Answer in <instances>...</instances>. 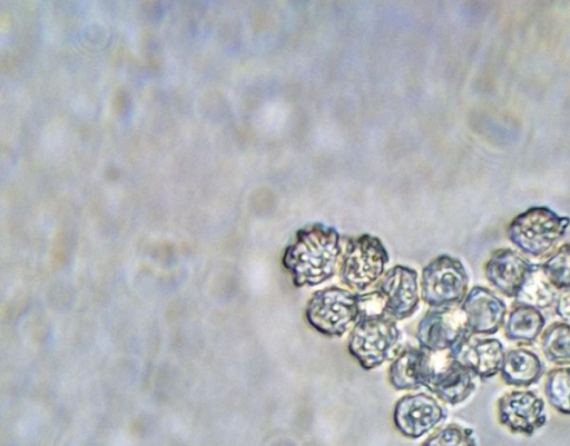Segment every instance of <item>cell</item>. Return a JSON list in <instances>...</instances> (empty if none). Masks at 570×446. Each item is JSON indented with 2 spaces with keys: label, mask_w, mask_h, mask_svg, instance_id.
I'll return each instance as SVG.
<instances>
[{
  "label": "cell",
  "mask_w": 570,
  "mask_h": 446,
  "mask_svg": "<svg viewBox=\"0 0 570 446\" xmlns=\"http://www.w3.org/2000/svg\"><path fill=\"white\" fill-rule=\"evenodd\" d=\"M340 234L330 226L312 224L296 232L283 255V266L296 287L315 286L333 277L342 257Z\"/></svg>",
  "instance_id": "cell-1"
},
{
  "label": "cell",
  "mask_w": 570,
  "mask_h": 446,
  "mask_svg": "<svg viewBox=\"0 0 570 446\" xmlns=\"http://www.w3.org/2000/svg\"><path fill=\"white\" fill-rule=\"evenodd\" d=\"M400 339L394 319L379 311H362L350 334L348 351L364 369H373L392 357Z\"/></svg>",
  "instance_id": "cell-2"
},
{
  "label": "cell",
  "mask_w": 570,
  "mask_h": 446,
  "mask_svg": "<svg viewBox=\"0 0 570 446\" xmlns=\"http://www.w3.org/2000/svg\"><path fill=\"white\" fill-rule=\"evenodd\" d=\"M361 314V295L337 286L315 291L306 307L308 324L328 337L342 336Z\"/></svg>",
  "instance_id": "cell-3"
},
{
  "label": "cell",
  "mask_w": 570,
  "mask_h": 446,
  "mask_svg": "<svg viewBox=\"0 0 570 446\" xmlns=\"http://www.w3.org/2000/svg\"><path fill=\"white\" fill-rule=\"evenodd\" d=\"M569 225L568 217H561L548 207L535 206L513 218L508 237L524 254L539 257L563 237Z\"/></svg>",
  "instance_id": "cell-4"
},
{
  "label": "cell",
  "mask_w": 570,
  "mask_h": 446,
  "mask_svg": "<svg viewBox=\"0 0 570 446\" xmlns=\"http://www.w3.org/2000/svg\"><path fill=\"white\" fill-rule=\"evenodd\" d=\"M468 286L469 276L463 264L449 255L434 258L422 270L421 297L432 308L462 304Z\"/></svg>",
  "instance_id": "cell-5"
},
{
  "label": "cell",
  "mask_w": 570,
  "mask_h": 446,
  "mask_svg": "<svg viewBox=\"0 0 570 446\" xmlns=\"http://www.w3.org/2000/svg\"><path fill=\"white\" fill-rule=\"evenodd\" d=\"M389 254L382 241L371 235L350 239L342 254L340 278L346 286L365 290L384 272Z\"/></svg>",
  "instance_id": "cell-6"
},
{
  "label": "cell",
  "mask_w": 570,
  "mask_h": 446,
  "mask_svg": "<svg viewBox=\"0 0 570 446\" xmlns=\"http://www.w3.org/2000/svg\"><path fill=\"white\" fill-rule=\"evenodd\" d=\"M416 339L421 348L432 354L446 351L459 357L470 340L469 331L461 310L453 307L431 308L416 327Z\"/></svg>",
  "instance_id": "cell-7"
},
{
  "label": "cell",
  "mask_w": 570,
  "mask_h": 446,
  "mask_svg": "<svg viewBox=\"0 0 570 446\" xmlns=\"http://www.w3.org/2000/svg\"><path fill=\"white\" fill-rule=\"evenodd\" d=\"M380 311L394 320L412 316L419 307L417 274L405 266L387 270L373 291Z\"/></svg>",
  "instance_id": "cell-8"
},
{
  "label": "cell",
  "mask_w": 570,
  "mask_h": 446,
  "mask_svg": "<svg viewBox=\"0 0 570 446\" xmlns=\"http://www.w3.org/2000/svg\"><path fill=\"white\" fill-rule=\"evenodd\" d=\"M499 423L513 434L532 436L547 423L544 402L531 390H511L497 403Z\"/></svg>",
  "instance_id": "cell-9"
},
{
  "label": "cell",
  "mask_w": 570,
  "mask_h": 446,
  "mask_svg": "<svg viewBox=\"0 0 570 446\" xmlns=\"http://www.w3.org/2000/svg\"><path fill=\"white\" fill-rule=\"evenodd\" d=\"M445 418V408L425 393L403 396L396 403L393 413L396 429L409 438L423 436Z\"/></svg>",
  "instance_id": "cell-10"
},
{
  "label": "cell",
  "mask_w": 570,
  "mask_h": 446,
  "mask_svg": "<svg viewBox=\"0 0 570 446\" xmlns=\"http://www.w3.org/2000/svg\"><path fill=\"white\" fill-rule=\"evenodd\" d=\"M460 310L471 335L495 334L503 326L507 316L504 301L483 286L472 287Z\"/></svg>",
  "instance_id": "cell-11"
},
{
  "label": "cell",
  "mask_w": 570,
  "mask_h": 446,
  "mask_svg": "<svg viewBox=\"0 0 570 446\" xmlns=\"http://www.w3.org/2000/svg\"><path fill=\"white\" fill-rule=\"evenodd\" d=\"M537 267L519 252L501 248L491 254L484 266V275L501 294L517 298Z\"/></svg>",
  "instance_id": "cell-12"
},
{
  "label": "cell",
  "mask_w": 570,
  "mask_h": 446,
  "mask_svg": "<svg viewBox=\"0 0 570 446\" xmlns=\"http://www.w3.org/2000/svg\"><path fill=\"white\" fill-rule=\"evenodd\" d=\"M426 388L444 403L456 405L474 392L475 384L472 371L448 354L441 364H434Z\"/></svg>",
  "instance_id": "cell-13"
},
{
  "label": "cell",
  "mask_w": 570,
  "mask_h": 446,
  "mask_svg": "<svg viewBox=\"0 0 570 446\" xmlns=\"http://www.w3.org/2000/svg\"><path fill=\"white\" fill-rule=\"evenodd\" d=\"M432 355L421 347L405 349L389 368L390 384L397 390L426 387L434 366Z\"/></svg>",
  "instance_id": "cell-14"
},
{
  "label": "cell",
  "mask_w": 570,
  "mask_h": 446,
  "mask_svg": "<svg viewBox=\"0 0 570 446\" xmlns=\"http://www.w3.org/2000/svg\"><path fill=\"white\" fill-rule=\"evenodd\" d=\"M504 355V347L499 339L475 338L466 343L458 358L474 376L488 379L500 373Z\"/></svg>",
  "instance_id": "cell-15"
},
{
  "label": "cell",
  "mask_w": 570,
  "mask_h": 446,
  "mask_svg": "<svg viewBox=\"0 0 570 446\" xmlns=\"http://www.w3.org/2000/svg\"><path fill=\"white\" fill-rule=\"evenodd\" d=\"M543 371V363L534 351L514 348L505 351L500 374L505 384L525 387L539 381Z\"/></svg>",
  "instance_id": "cell-16"
},
{
  "label": "cell",
  "mask_w": 570,
  "mask_h": 446,
  "mask_svg": "<svg viewBox=\"0 0 570 446\" xmlns=\"http://www.w3.org/2000/svg\"><path fill=\"white\" fill-rule=\"evenodd\" d=\"M544 325L546 318L538 308L515 301L505 320L504 335L513 341L532 344Z\"/></svg>",
  "instance_id": "cell-17"
},
{
  "label": "cell",
  "mask_w": 570,
  "mask_h": 446,
  "mask_svg": "<svg viewBox=\"0 0 570 446\" xmlns=\"http://www.w3.org/2000/svg\"><path fill=\"white\" fill-rule=\"evenodd\" d=\"M541 347L548 360L570 361V323L551 324L541 335Z\"/></svg>",
  "instance_id": "cell-18"
},
{
  "label": "cell",
  "mask_w": 570,
  "mask_h": 446,
  "mask_svg": "<svg viewBox=\"0 0 570 446\" xmlns=\"http://www.w3.org/2000/svg\"><path fill=\"white\" fill-rule=\"evenodd\" d=\"M544 394L556 410L570 415V365L556 367L548 373Z\"/></svg>",
  "instance_id": "cell-19"
},
{
  "label": "cell",
  "mask_w": 570,
  "mask_h": 446,
  "mask_svg": "<svg viewBox=\"0 0 570 446\" xmlns=\"http://www.w3.org/2000/svg\"><path fill=\"white\" fill-rule=\"evenodd\" d=\"M540 269L554 289H570V244L559 247L540 265Z\"/></svg>",
  "instance_id": "cell-20"
},
{
  "label": "cell",
  "mask_w": 570,
  "mask_h": 446,
  "mask_svg": "<svg viewBox=\"0 0 570 446\" xmlns=\"http://www.w3.org/2000/svg\"><path fill=\"white\" fill-rule=\"evenodd\" d=\"M540 265L530 275L517 301L531 305L538 309L548 308L557 300L554 288L549 284L546 277L538 276Z\"/></svg>",
  "instance_id": "cell-21"
},
{
  "label": "cell",
  "mask_w": 570,
  "mask_h": 446,
  "mask_svg": "<svg viewBox=\"0 0 570 446\" xmlns=\"http://www.w3.org/2000/svg\"><path fill=\"white\" fill-rule=\"evenodd\" d=\"M422 446H476V443L472 429L449 424L426 438Z\"/></svg>",
  "instance_id": "cell-22"
},
{
  "label": "cell",
  "mask_w": 570,
  "mask_h": 446,
  "mask_svg": "<svg viewBox=\"0 0 570 446\" xmlns=\"http://www.w3.org/2000/svg\"><path fill=\"white\" fill-rule=\"evenodd\" d=\"M554 310L560 318L570 323V293L563 294L557 298Z\"/></svg>",
  "instance_id": "cell-23"
}]
</instances>
